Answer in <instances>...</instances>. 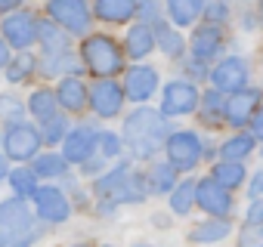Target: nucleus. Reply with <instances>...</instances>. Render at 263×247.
Here are the masks:
<instances>
[{"instance_id": "c85d7f7f", "label": "nucleus", "mask_w": 263, "mask_h": 247, "mask_svg": "<svg viewBox=\"0 0 263 247\" xmlns=\"http://www.w3.org/2000/svg\"><path fill=\"white\" fill-rule=\"evenodd\" d=\"M198 102H201V123H208V127H217V123H223V102H226L223 93L208 90Z\"/></svg>"}, {"instance_id": "6e6552de", "label": "nucleus", "mask_w": 263, "mask_h": 247, "mask_svg": "<svg viewBox=\"0 0 263 247\" xmlns=\"http://www.w3.org/2000/svg\"><path fill=\"white\" fill-rule=\"evenodd\" d=\"M96 136L99 130H93L90 123H81V127H71L68 136L62 139V158L65 164H87L96 155Z\"/></svg>"}, {"instance_id": "f8f14e48", "label": "nucleus", "mask_w": 263, "mask_h": 247, "mask_svg": "<svg viewBox=\"0 0 263 247\" xmlns=\"http://www.w3.org/2000/svg\"><path fill=\"white\" fill-rule=\"evenodd\" d=\"M195 204L204 213H211V219H229V213H232V195L226 189H220L211 176L195 182Z\"/></svg>"}, {"instance_id": "a19ab883", "label": "nucleus", "mask_w": 263, "mask_h": 247, "mask_svg": "<svg viewBox=\"0 0 263 247\" xmlns=\"http://www.w3.org/2000/svg\"><path fill=\"white\" fill-rule=\"evenodd\" d=\"M251 139L257 142V139H263V105L254 111V117H251Z\"/></svg>"}, {"instance_id": "c9c22d12", "label": "nucleus", "mask_w": 263, "mask_h": 247, "mask_svg": "<svg viewBox=\"0 0 263 247\" xmlns=\"http://www.w3.org/2000/svg\"><path fill=\"white\" fill-rule=\"evenodd\" d=\"M96 155L105 161V158H118L121 155V139L115 136V133H108V130H102L99 136H96Z\"/></svg>"}, {"instance_id": "58836bf2", "label": "nucleus", "mask_w": 263, "mask_h": 247, "mask_svg": "<svg viewBox=\"0 0 263 247\" xmlns=\"http://www.w3.org/2000/svg\"><path fill=\"white\" fill-rule=\"evenodd\" d=\"M25 111V105L13 96H0V117H10L13 123H19V114Z\"/></svg>"}, {"instance_id": "4be33fe9", "label": "nucleus", "mask_w": 263, "mask_h": 247, "mask_svg": "<svg viewBox=\"0 0 263 247\" xmlns=\"http://www.w3.org/2000/svg\"><path fill=\"white\" fill-rule=\"evenodd\" d=\"M34 176L37 179H62V176H68V164H65V158L59 155V152H47V155H41L37 161H34Z\"/></svg>"}, {"instance_id": "c756f323", "label": "nucleus", "mask_w": 263, "mask_h": 247, "mask_svg": "<svg viewBox=\"0 0 263 247\" xmlns=\"http://www.w3.org/2000/svg\"><path fill=\"white\" fill-rule=\"evenodd\" d=\"M41 71H44V74H62V77H71V74H78V59H74L71 50H65V53H50L47 62L41 65Z\"/></svg>"}, {"instance_id": "37998d69", "label": "nucleus", "mask_w": 263, "mask_h": 247, "mask_svg": "<svg viewBox=\"0 0 263 247\" xmlns=\"http://www.w3.org/2000/svg\"><path fill=\"white\" fill-rule=\"evenodd\" d=\"M186 71H189L192 77H208V71H204V62H195V59L186 65Z\"/></svg>"}, {"instance_id": "0eeeda50", "label": "nucleus", "mask_w": 263, "mask_h": 247, "mask_svg": "<svg viewBox=\"0 0 263 247\" xmlns=\"http://www.w3.org/2000/svg\"><path fill=\"white\" fill-rule=\"evenodd\" d=\"M31 201H34V207H37V216H41L44 222H50V225H59V222H65V219L71 216V201H68V195H65L59 186H53V182H50V186H41Z\"/></svg>"}, {"instance_id": "7ed1b4c3", "label": "nucleus", "mask_w": 263, "mask_h": 247, "mask_svg": "<svg viewBox=\"0 0 263 247\" xmlns=\"http://www.w3.org/2000/svg\"><path fill=\"white\" fill-rule=\"evenodd\" d=\"M0 142H4L7 161H28L41 152V130L28 120H19V123H10Z\"/></svg>"}, {"instance_id": "4c0bfd02", "label": "nucleus", "mask_w": 263, "mask_h": 247, "mask_svg": "<svg viewBox=\"0 0 263 247\" xmlns=\"http://www.w3.org/2000/svg\"><path fill=\"white\" fill-rule=\"evenodd\" d=\"M238 247H263V225H245L238 232Z\"/></svg>"}, {"instance_id": "ddd939ff", "label": "nucleus", "mask_w": 263, "mask_h": 247, "mask_svg": "<svg viewBox=\"0 0 263 247\" xmlns=\"http://www.w3.org/2000/svg\"><path fill=\"white\" fill-rule=\"evenodd\" d=\"M87 105L99 114V117H115L124 108V90L115 80H96L87 90Z\"/></svg>"}, {"instance_id": "cd10ccee", "label": "nucleus", "mask_w": 263, "mask_h": 247, "mask_svg": "<svg viewBox=\"0 0 263 247\" xmlns=\"http://www.w3.org/2000/svg\"><path fill=\"white\" fill-rule=\"evenodd\" d=\"M245 176H248V173H245V167H241V164H229V161H220V164L211 170V179H214L220 189H226V192H229V189H235V186H241V182H245Z\"/></svg>"}, {"instance_id": "393cba45", "label": "nucleus", "mask_w": 263, "mask_h": 247, "mask_svg": "<svg viewBox=\"0 0 263 247\" xmlns=\"http://www.w3.org/2000/svg\"><path fill=\"white\" fill-rule=\"evenodd\" d=\"M10 186H13V192H16V198L19 201H28V198H34L37 195V176H34V170H28V167H16V170H10Z\"/></svg>"}, {"instance_id": "dca6fc26", "label": "nucleus", "mask_w": 263, "mask_h": 247, "mask_svg": "<svg viewBox=\"0 0 263 247\" xmlns=\"http://www.w3.org/2000/svg\"><path fill=\"white\" fill-rule=\"evenodd\" d=\"M220 50H223V28L201 22V28L192 31V56H195V62H208Z\"/></svg>"}, {"instance_id": "4468645a", "label": "nucleus", "mask_w": 263, "mask_h": 247, "mask_svg": "<svg viewBox=\"0 0 263 247\" xmlns=\"http://www.w3.org/2000/svg\"><path fill=\"white\" fill-rule=\"evenodd\" d=\"M124 96L134 102H146L152 99V93L158 90V71L152 65H130L124 71V84H121Z\"/></svg>"}, {"instance_id": "79ce46f5", "label": "nucleus", "mask_w": 263, "mask_h": 247, "mask_svg": "<svg viewBox=\"0 0 263 247\" xmlns=\"http://www.w3.org/2000/svg\"><path fill=\"white\" fill-rule=\"evenodd\" d=\"M16 10H22V4H19V0H0V16H13Z\"/></svg>"}, {"instance_id": "8fccbe9b", "label": "nucleus", "mask_w": 263, "mask_h": 247, "mask_svg": "<svg viewBox=\"0 0 263 247\" xmlns=\"http://www.w3.org/2000/svg\"><path fill=\"white\" fill-rule=\"evenodd\" d=\"M105 247H108V244H105Z\"/></svg>"}, {"instance_id": "1a4fd4ad", "label": "nucleus", "mask_w": 263, "mask_h": 247, "mask_svg": "<svg viewBox=\"0 0 263 247\" xmlns=\"http://www.w3.org/2000/svg\"><path fill=\"white\" fill-rule=\"evenodd\" d=\"M248 77H251V65H248L241 56H229V59H223V62L211 71L214 90H217V93H229V96L238 93V90H245Z\"/></svg>"}, {"instance_id": "6ab92c4d", "label": "nucleus", "mask_w": 263, "mask_h": 247, "mask_svg": "<svg viewBox=\"0 0 263 247\" xmlns=\"http://www.w3.org/2000/svg\"><path fill=\"white\" fill-rule=\"evenodd\" d=\"M137 7L140 4H134V0H96L93 4V16L96 19H102V22H130L137 16Z\"/></svg>"}, {"instance_id": "9d476101", "label": "nucleus", "mask_w": 263, "mask_h": 247, "mask_svg": "<svg viewBox=\"0 0 263 247\" xmlns=\"http://www.w3.org/2000/svg\"><path fill=\"white\" fill-rule=\"evenodd\" d=\"M198 90L195 84L189 80H171L164 87V99H161V114L167 117H183V114H192L198 108Z\"/></svg>"}, {"instance_id": "a878e982", "label": "nucleus", "mask_w": 263, "mask_h": 247, "mask_svg": "<svg viewBox=\"0 0 263 247\" xmlns=\"http://www.w3.org/2000/svg\"><path fill=\"white\" fill-rule=\"evenodd\" d=\"M251 152H254V139H251L248 133L229 136V139L220 146V155H223V161H229V164H241Z\"/></svg>"}, {"instance_id": "09e8293b", "label": "nucleus", "mask_w": 263, "mask_h": 247, "mask_svg": "<svg viewBox=\"0 0 263 247\" xmlns=\"http://www.w3.org/2000/svg\"><path fill=\"white\" fill-rule=\"evenodd\" d=\"M78 247H87V244H78Z\"/></svg>"}, {"instance_id": "bb28decb", "label": "nucleus", "mask_w": 263, "mask_h": 247, "mask_svg": "<svg viewBox=\"0 0 263 247\" xmlns=\"http://www.w3.org/2000/svg\"><path fill=\"white\" fill-rule=\"evenodd\" d=\"M229 232H232L229 219H208V222H201L198 229H192L189 238H192L195 244H214V241H223Z\"/></svg>"}, {"instance_id": "423d86ee", "label": "nucleus", "mask_w": 263, "mask_h": 247, "mask_svg": "<svg viewBox=\"0 0 263 247\" xmlns=\"http://www.w3.org/2000/svg\"><path fill=\"white\" fill-rule=\"evenodd\" d=\"M0 31H4V44L16 47V50H28L37 44V16L31 10H16L13 16H7L0 22Z\"/></svg>"}, {"instance_id": "7c9ffc66", "label": "nucleus", "mask_w": 263, "mask_h": 247, "mask_svg": "<svg viewBox=\"0 0 263 247\" xmlns=\"http://www.w3.org/2000/svg\"><path fill=\"white\" fill-rule=\"evenodd\" d=\"M28 111H31L37 120L53 117V114H56V93H53V90H47V87L34 90V93L28 96Z\"/></svg>"}, {"instance_id": "de8ad7c7", "label": "nucleus", "mask_w": 263, "mask_h": 247, "mask_svg": "<svg viewBox=\"0 0 263 247\" xmlns=\"http://www.w3.org/2000/svg\"><path fill=\"white\" fill-rule=\"evenodd\" d=\"M0 247H4V238H0Z\"/></svg>"}, {"instance_id": "473e14b6", "label": "nucleus", "mask_w": 263, "mask_h": 247, "mask_svg": "<svg viewBox=\"0 0 263 247\" xmlns=\"http://www.w3.org/2000/svg\"><path fill=\"white\" fill-rule=\"evenodd\" d=\"M68 117L65 114H53V117H47V120H41V142H50V146H56V142H62L65 136H68Z\"/></svg>"}, {"instance_id": "c03bdc74", "label": "nucleus", "mask_w": 263, "mask_h": 247, "mask_svg": "<svg viewBox=\"0 0 263 247\" xmlns=\"http://www.w3.org/2000/svg\"><path fill=\"white\" fill-rule=\"evenodd\" d=\"M251 195H254V198H263V170L251 179Z\"/></svg>"}, {"instance_id": "f257e3e1", "label": "nucleus", "mask_w": 263, "mask_h": 247, "mask_svg": "<svg viewBox=\"0 0 263 247\" xmlns=\"http://www.w3.org/2000/svg\"><path fill=\"white\" fill-rule=\"evenodd\" d=\"M171 136V123L161 111L155 108H146L140 105L137 111H130L127 120H124V142H127V152L140 158V161H149Z\"/></svg>"}, {"instance_id": "f3484780", "label": "nucleus", "mask_w": 263, "mask_h": 247, "mask_svg": "<svg viewBox=\"0 0 263 247\" xmlns=\"http://www.w3.org/2000/svg\"><path fill=\"white\" fill-rule=\"evenodd\" d=\"M56 105H62L71 114H78V111L87 108V84L81 80V74H71V77L59 80V87H56Z\"/></svg>"}, {"instance_id": "5701e85b", "label": "nucleus", "mask_w": 263, "mask_h": 247, "mask_svg": "<svg viewBox=\"0 0 263 247\" xmlns=\"http://www.w3.org/2000/svg\"><path fill=\"white\" fill-rule=\"evenodd\" d=\"M198 16H201V4H198V0H171V4H167V19L177 28L192 25Z\"/></svg>"}, {"instance_id": "9b49d317", "label": "nucleus", "mask_w": 263, "mask_h": 247, "mask_svg": "<svg viewBox=\"0 0 263 247\" xmlns=\"http://www.w3.org/2000/svg\"><path fill=\"white\" fill-rule=\"evenodd\" d=\"M263 105V93L260 90H238L232 93L226 102H223V120L229 123V127H245V123H251L254 111Z\"/></svg>"}, {"instance_id": "412c9836", "label": "nucleus", "mask_w": 263, "mask_h": 247, "mask_svg": "<svg viewBox=\"0 0 263 247\" xmlns=\"http://www.w3.org/2000/svg\"><path fill=\"white\" fill-rule=\"evenodd\" d=\"M146 189L152 195H167L177 189V170L171 164H152V170L146 173Z\"/></svg>"}, {"instance_id": "b1692460", "label": "nucleus", "mask_w": 263, "mask_h": 247, "mask_svg": "<svg viewBox=\"0 0 263 247\" xmlns=\"http://www.w3.org/2000/svg\"><path fill=\"white\" fill-rule=\"evenodd\" d=\"M37 40L44 44L47 53H65L68 50V34L56 22H37Z\"/></svg>"}, {"instance_id": "aec40b11", "label": "nucleus", "mask_w": 263, "mask_h": 247, "mask_svg": "<svg viewBox=\"0 0 263 247\" xmlns=\"http://www.w3.org/2000/svg\"><path fill=\"white\" fill-rule=\"evenodd\" d=\"M152 34H155V47H158L164 56H171V59H180V56H183V37H180V31H177L174 25L155 22V25H152Z\"/></svg>"}, {"instance_id": "e433bc0d", "label": "nucleus", "mask_w": 263, "mask_h": 247, "mask_svg": "<svg viewBox=\"0 0 263 247\" xmlns=\"http://www.w3.org/2000/svg\"><path fill=\"white\" fill-rule=\"evenodd\" d=\"M201 19L208 25H220L223 28V22L229 19V7L226 4H201Z\"/></svg>"}, {"instance_id": "39448f33", "label": "nucleus", "mask_w": 263, "mask_h": 247, "mask_svg": "<svg viewBox=\"0 0 263 247\" xmlns=\"http://www.w3.org/2000/svg\"><path fill=\"white\" fill-rule=\"evenodd\" d=\"M164 152H167V164L174 170H192L204 158V146H201V139L192 130L171 133L167 142H164Z\"/></svg>"}, {"instance_id": "f03ea898", "label": "nucleus", "mask_w": 263, "mask_h": 247, "mask_svg": "<svg viewBox=\"0 0 263 247\" xmlns=\"http://www.w3.org/2000/svg\"><path fill=\"white\" fill-rule=\"evenodd\" d=\"M81 59L99 80H111L118 71H124V50L108 34H87L81 44Z\"/></svg>"}, {"instance_id": "a211bd4d", "label": "nucleus", "mask_w": 263, "mask_h": 247, "mask_svg": "<svg viewBox=\"0 0 263 247\" xmlns=\"http://www.w3.org/2000/svg\"><path fill=\"white\" fill-rule=\"evenodd\" d=\"M130 59H146L152 50H155V34H152V25L149 22H134L127 28V37H124V47H121Z\"/></svg>"}, {"instance_id": "72a5a7b5", "label": "nucleus", "mask_w": 263, "mask_h": 247, "mask_svg": "<svg viewBox=\"0 0 263 247\" xmlns=\"http://www.w3.org/2000/svg\"><path fill=\"white\" fill-rule=\"evenodd\" d=\"M34 71H37V62H34L31 53H19L16 59L7 62V80H10V84H22V80L31 77Z\"/></svg>"}, {"instance_id": "2eb2a0df", "label": "nucleus", "mask_w": 263, "mask_h": 247, "mask_svg": "<svg viewBox=\"0 0 263 247\" xmlns=\"http://www.w3.org/2000/svg\"><path fill=\"white\" fill-rule=\"evenodd\" d=\"M127 176H130V164H127V161H121V164H115L108 173H102V176L93 182V192H96L99 204H118Z\"/></svg>"}, {"instance_id": "ea45409f", "label": "nucleus", "mask_w": 263, "mask_h": 247, "mask_svg": "<svg viewBox=\"0 0 263 247\" xmlns=\"http://www.w3.org/2000/svg\"><path fill=\"white\" fill-rule=\"evenodd\" d=\"M248 225H263V201H251L248 204Z\"/></svg>"}, {"instance_id": "49530a36", "label": "nucleus", "mask_w": 263, "mask_h": 247, "mask_svg": "<svg viewBox=\"0 0 263 247\" xmlns=\"http://www.w3.org/2000/svg\"><path fill=\"white\" fill-rule=\"evenodd\" d=\"M4 176H10V164H7L4 155H0V182H4Z\"/></svg>"}, {"instance_id": "f704fd0d", "label": "nucleus", "mask_w": 263, "mask_h": 247, "mask_svg": "<svg viewBox=\"0 0 263 247\" xmlns=\"http://www.w3.org/2000/svg\"><path fill=\"white\" fill-rule=\"evenodd\" d=\"M146 195H149V189H146V173H134V170H130L118 204H140V201H146Z\"/></svg>"}, {"instance_id": "20e7f679", "label": "nucleus", "mask_w": 263, "mask_h": 247, "mask_svg": "<svg viewBox=\"0 0 263 247\" xmlns=\"http://www.w3.org/2000/svg\"><path fill=\"white\" fill-rule=\"evenodd\" d=\"M47 16L65 34H87L90 19H93L90 7L81 4V0H50V4H47Z\"/></svg>"}, {"instance_id": "a18cd8bd", "label": "nucleus", "mask_w": 263, "mask_h": 247, "mask_svg": "<svg viewBox=\"0 0 263 247\" xmlns=\"http://www.w3.org/2000/svg\"><path fill=\"white\" fill-rule=\"evenodd\" d=\"M7 62H10V47L4 44V37H0V68H7Z\"/></svg>"}, {"instance_id": "2f4dec72", "label": "nucleus", "mask_w": 263, "mask_h": 247, "mask_svg": "<svg viewBox=\"0 0 263 247\" xmlns=\"http://www.w3.org/2000/svg\"><path fill=\"white\" fill-rule=\"evenodd\" d=\"M192 207H195V182H192V179H183V182H177V189L171 192V210H174L177 216H186Z\"/></svg>"}]
</instances>
